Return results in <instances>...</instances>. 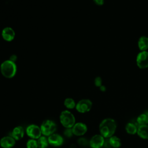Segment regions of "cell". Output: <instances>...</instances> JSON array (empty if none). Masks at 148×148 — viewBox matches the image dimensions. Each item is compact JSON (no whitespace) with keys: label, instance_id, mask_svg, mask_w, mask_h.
<instances>
[{"label":"cell","instance_id":"cell-11","mask_svg":"<svg viewBox=\"0 0 148 148\" xmlns=\"http://www.w3.org/2000/svg\"><path fill=\"white\" fill-rule=\"evenodd\" d=\"M2 36L5 40L7 42H11L15 37L14 31L11 27H5L2 31Z\"/></svg>","mask_w":148,"mask_h":148},{"label":"cell","instance_id":"cell-7","mask_svg":"<svg viewBox=\"0 0 148 148\" xmlns=\"http://www.w3.org/2000/svg\"><path fill=\"white\" fill-rule=\"evenodd\" d=\"M26 134L31 139H38L41 136L42 132L40 128L37 125L31 124L26 128Z\"/></svg>","mask_w":148,"mask_h":148},{"label":"cell","instance_id":"cell-20","mask_svg":"<svg viewBox=\"0 0 148 148\" xmlns=\"http://www.w3.org/2000/svg\"><path fill=\"white\" fill-rule=\"evenodd\" d=\"M64 104L66 108L69 109H73L74 108L76 107V105L75 101L71 98H66L64 102Z\"/></svg>","mask_w":148,"mask_h":148},{"label":"cell","instance_id":"cell-10","mask_svg":"<svg viewBox=\"0 0 148 148\" xmlns=\"http://www.w3.org/2000/svg\"><path fill=\"white\" fill-rule=\"evenodd\" d=\"M49 143L53 146H60L62 145L64 139L62 137L57 134H53L48 137Z\"/></svg>","mask_w":148,"mask_h":148},{"label":"cell","instance_id":"cell-25","mask_svg":"<svg viewBox=\"0 0 148 148\" xmlns=\"http://www.w3.org/2000/svg\"><path fill=\"white\" fill-rule=\"evenodd\" d=\"M103 147L104 148H110V147H112L110 143H109V138H106V139H105Z\"/></svg>","mask_w":148,"mask_h":148},{"label":"cell","instance_id":"cell-9","mask_svg":"<svg viewBox=\"0 0 148 148\" xmlns=\"http://www.w3.org/2000/svg\"><path fill=\"white\" fill-rule=\"evenodd\" d=\"M73 135L76 136L83 135L87 131V125L83 123H77L72 128Z\"/></svg>","mask_w":148,"mask_h":148},{"label":"cell","instance_id":"cell-19","mask_svg":"<svg viewBox=\"0 0 148 148\" xmlns=\"http://www.w3.org/2000/svg\"><path fill=\"white\" fill-rule=\"evenodd\" d=\"M125 130L127 132V133H128L129 134H135L136 133H137V130L138 128H136V125L132 123H129L128 124H127L126 126H125Z\"/></svg>","mask_w":148,"mask_h":148},{"label":"cell","instance_id":"cell-1","mask_svg":"<svg viewBox=\"0 0 148 148\" xmlns=\"http://www.w3.org/2000/svg\"><path fill=\"white\" fill-rule=\"evenodd\" d=\"M117 124L114 120L107 118L102 121L99 124V130L101 135L105 138H109L114 134Z\"/></svg>","mask_w":148,"mask_h":148},{"label":"cell","instance_id":"cell-28","mask_svg":"<svg viewBox=\"0 0 148 148\" xmlns=\"http://www.w3.org/2000/svg\"><path fill=\"white\" fill-rule=\"evenodd\" d=\"M99 88H100V90H101V91H105V90H106V87H105V86H101V87H99Z\"/></svg>","mask_w":148,"mask_h":148},{"label":"cell","instance_id":"cell-16","mask_svg":"<svg viewBox=\"0 0 148 148\" xmlns=\"http://www.w3.org/2000/svg\"><path fill=\"white\" fill-rule=\"evenodd\" d=\"M109 140L111 146L114 148H119L121 145L120 139L116 136H112L109 138Z\"/></svg>","mask_w":148,"mask_h":148},{"label":"cell","instance_id":"cell-27","mask_svg":"<svg viewBox=\"0 0 148 148\" xmlns=\"http://www.w3.org/2000/svg\"><path fill=\"white\" fill-rule=\"evenodd\" d=\"M10 61H13V62H14L17 60V56L15 55V54H13L10 57V59H9Z\"/></svg>","mask_w":148,"mask_h":148},{"label":"cell","instance_id":"cell-22","mask_svg":"<svg viewBox=\"0 0 148 148\" xmlns=\"http://www.w3.org/2000/svg\"><path fill=\"white\" fill-rule=\"evenodd\" d=\"M77 143L82 146H86L89 144L88 141L84 138H80L77 140Z\"/></svg>","mask_w":148,"mask_h":148},{"label":"cell","instance_id":"cell-24","mask_svg":"<svg viewBox=\"0 0 148 148\" xmlns=\"http://www.w3.org/2000/svg\"><path fill=\"white\" fill-rule=\"evenodd\" d=\"M94 84L97 87H101L102 86V79L99 76L95 77L94 80Z\"/></svg>","mask_w":148,"mask_h":148},{"label":"cell","instance_id":"cell-26","mask_svg":"<svg viewBox=\"0 0 148 148\" xmlns=\"http://www.w3.org/2000/svg\"><path fill=\"white\" fill-rule=\"evenodd\" d=\"M94 3L99 6H101L104 3V0H93Z\"/></svg>","mask_w":148,"mask_h":148},{"label":"cell","instance_id":"cell-2","mask_svg":"<svg viewBox=\"0 0 148 148\" xmlns=\"http://www.w3.org/2000/svg\"><path fill=\"white\" fill-rule=\"evenodd\" d=\"M2 75L6 78L10 79L13 77L17 72V65L14 62L10 60L3 61L0 66Z\"/></svg>","mask_w":148,"mask_h":148},{"label":"cell","instance_id":"cell-6","mask_svg":"<svg viewBox=\"0 0 148 148\" xmlns=\"http://www.w3.org/2000/svg\"><path fill=\"white\" fill-rule=\"evenodd\" d=\"M92 102L88 99H83L80 100L76 105V109L79 113H84L90 110L92 108Z\"/></svg>","mask_w":148,"mask_h":148},{"label":"cell","instance_id":"cell-17","mask_svg":"<svg viewBox=\"0 0 148 148\" xmlns=\"http://www.w3.org/2000/svg\"><path fill=\"white\" fill-rule=\"evenodd\" d=\"M38 148H46L49 145L48 138L45 136H41L37 139Z\"/></svg>","mask_w":148,"mask_h":148},{"label":"cell","instance_id":"cell-3","mask_svg":"<svg viewBox=\"0 0 148 148\" xmlns=\"http://www.w3.org/2000/svg\"><path fill=\"white\" fill-rule=\"evenodd\" d=\"M61 124L65 128H72L75 124V118L73 114L68 110L62 111L60 116Z\"/></svg>","mask_w":148,"mask_h":148},{"label":"cell","instance_id":"cell-15","mask_svg":"<svg viewBox=\"0 0 148 148\" xmlns=\"http://www.w3.org/2000/svg\"><path fill=\"white\" fill-rule=\"evenodd\" d=\"M137 134L143 139H148V125H139L137 130Z\"/></svg>","mask_w":148,"mask_h":148},{"label":"cell","instance_id":"cell-4","mask_svg":"<svg viewBox=\"0 0 148 148\" xmlns=\"http://www.w3.org/2000/svg\"><path fill=\"white\" fill-rule=\"evenodd\" d=\"M42 134L44 136H50L54 134L56 130L57 126L56 123L50 120H45L40 125Z\"/></svg>","mask_w":148,"mask_h":148},{"label":"cell","instance_id":"cell-13","mask_svg":"<svg viewBox=\"0 0 148 148\" xmlns=\"http://www.w3.org/2000/svg\"><path fill=\"white\" fill-rule=\"evenodd\" d=\"M24 135V130L21 126H17L14 128L12 132V136L16 140L21 139Z\"/></svg>","mask_w":148,"mask_h":148},{"label":"cell","instance_id":"cell-18","mask_svg":"<svg viewBox=\"0 0 148 148\" xmlns=\"http://www.w3.org/2000/svg\"><path fill=\"white\" fill-rule=\"evenodd\" d=\"M139 125H147L148 124V114L146 113H143L139 115L136 120Z\"/></svg>","mask_w":148,"mask_h":148},{"label":"cell","instance_id":"cell-8","mask_svg":"<svg viewBox=\"0 0 148 148\" xmlns=\"http://www.w3.org/2000/svg\"><path fill=\"white\" fill-rule=\"evenodd\" d=\"M104 141L105 139L101 135H95L91 138L89 145L91 148H101Z\"/></svg>","mask_w":148,"mask_h":148},{"label":"cell","instance_id":"cell-12","mask_svg":"<svg viewBox=\"0 0 148 148\" xmlns=\"http://www.w3.org/2000/svg\"><path fill=\"white\" fill-rule=\"evenodd\" d=\"M16 143V140L10 136H4L0 140V145L2 148H12Z\"/></svg>","mask_w":148,"mask_h":148},{"label":"cell","instance_id":"cell-5","mask_svg":"<svg viewBox=\"0 0 148 148\" xmlns=\"http://www.w3.org/2000/svg\"><path fill=\"white\" fill-rule=\"evenodd\" d=\"M137 66L140 69H146L148 68V51H140L136 58Z\"/></svg>","mask_w":148,"mask_h":148},{"label":"cell","instance_id":"cell-14","mask_svg":"<svg viewBox=\"0 0 148 148\" xmlns=\"http://www.w3.org/2000/svg\"><path fill=\"white\" fill-rule=\"evenodd\" d=\"M138 46L140 51H146L148 49V37L146 36H140L138 39Z\"/></svg>","mask_w":148,"mask_h":148},{"label":"cell","instance_id":"cell-21","mask_svg":"<svg viewBox=\"0 0 148 148\" xmlns=\"http://www.w3.org/2000/svg\"><path fill=\"white\" fill-rule=\"evenodd\" d=\"M27 148H38L37 140L34 139H30L27 142Z\"/></svg>","mask_w":148,"mask_h":148},{"label":"cell","instance_id":"cell-23","mask_svg":"<svg viewBox=\"0 0 148 148\" xmlns=\"http://www.w3.org/2000/svg\"><path fill=\"white\" fill-rule=\"evenodd\" d=\"M64 134L65 136L66 137H68V138H70L71 137L73 134V132H72V128H66L64 131Z\"/></svg>","mask_w":148,"mask_h":148}]
</instances>
